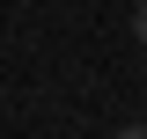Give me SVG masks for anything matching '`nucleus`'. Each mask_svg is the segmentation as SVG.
<instances>
[{"instance_id": "f257e3e1", "label": "nucleus", "mask_w": 147, "mask_h": 139, "mask_svg": "<svg viewBox=\"0 0 147 139\" xmlns=\"http://www.w3.org/2000/svg\"><path fill=\"white\" fill-rule=\"evenodd\" d=\"M132 44H147V0L132 7Z\"/></svg>"}]
</instances>
